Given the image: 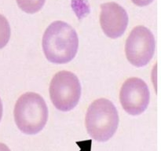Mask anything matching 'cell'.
I'll list each match as a JSON object with an SVG mask.
<instances>
[{
    "instance_id": "1",
    "label": "cell",
    "mask_w": 161,
    "mask_h": 151,
    "mask_svg": "<svg viewBox=\"0 0 161 151\" xmlns=\"http://www.w3.org/2000/svg\"><path fill=\"white\" fill-rule=\"evenodd\" d=\"M42 44L43 53L49 61L66 64L75 58L78 51V35L70 25L56 20L47 28Z\"/></svg>"
},
{
    "instance_id": "2",
    "label": "cell",
    "mask_w": 161,
    "mask_h": 151,
    "mask_svg": "<svg viewBox=\"0 0 161 151\" xmlns=\"http://www.w3.org/2000/svg\"><path fill=\"white\" fill-rule=\"evenodd\" d=\"M14 121L19 130L26 135H36L46 126L48 108L44 99L34 92L22 94L15 104Z\"/></svg>"
},
{
    "instance_id": "3",
    "label": "cell",
    "mask_w": 161,
    "mask_h": 151,
    "mask_svg": "<svg viewBox=\"0 0 161 151\" xmlns=\"http://www.w3.org/2000/svg\"><path fill=\"white\" fill-rule=\"evenodd\" d=\"M119 115L114 104L106 98H99L91 104L86 111L85 126L90 137L104 143L116 133Z\"/></svg>"
},
{
    "instance_id": "4",
    "label": "cell",
    "mask_w": 161,
    "mask_h": 151,
    "mask_svg": "<svg viewBox=\"0 0 161 151\" xmlns=\"http://www.w3.org/2000/svg\"><path fill=\"white\" fill-rule=\"evenodd\" d=\"M81 85L73 72L61 71L55 74L50 84V97L57 109L68 112L73 109L80 102Z\"/></svg>"
},
{
    "instance_id": "5",
    "label": "cell",
    "mask_w": 161,
    "mask_h": 151,
    "mask_svg": "<svg viewBox=\"0 0 161 151\" xmlns=\"http://www.w3.org/2000/svg\"><path fill=\"white\" fill-rule=\"evenodd\" d=\"M155 48V38L152 31L146 27L139 25L133 28L126 41V56L131 64L143 67L152 60Z\"/></svg>"
},
{
    "instance_id": "6",
    "label": "cell",
    "mask_w": 161,
    "mask_h": 151,
    "mask_svg": "<svg viewBox=\"0 0 161 151\" xmlns=\"http://www.w3.org/2000/svg\"><path fill=\"white\" fill-rule=\"evenodd\" d=\"M150 100L148 85L140 78L127 79L121 87L119 101L128 114L138 116L144 113Z\"/></svg>"
},
{
    "instance_id": "7",
    "label": "cell",
    "mask_w": 161,
    "mask_h": 151,
    "mask_svg": "<svg viewBox=\"0 0 161 151\" xmlns=\"http://www.w3.org/2000/svg\"><path fill=\"white\" fill-rule=\"evenodd\" d=\"M129 22L128 14L118 3H103L101 5L100 25L103 32L111 39H117L124 35Z\"/></svg>"
},
{
    "instance_id": "8",
    "label": "cell",
    "mask_w": 161,
    "mask_h": 151,
    "mask_svg": "<svg viewBox=\"0 0 161 151\" xmlns=\"http://www.w3.org/2000/svg\"><path fill=\"white\" fill-rule=\"evenodd\" d=\"M16 2L21 10L27 14H33L43 7L46 0H16Z\"/></svg>"
},
{
    "instance_id": "9",
    "label": "cell",
    "mask_w": 161,
    "mask_h": 151,
    "mask_svg": "<svg viewBox=\"0 0 161 151\" xmlns=\"http://www.w3.org/2000/svg\"><path fill=\"white\" fill-rule=\"evenodd\" d=\"M10 25L6 17L0 14V49L6 46L10 39Z\"/></svg>"
},
{
    "instance_id": "10",
    "label": "cell",
    "mask_w": 161,
    "mask_h": 151,
    "mask_svg": "<svg viewBox=\"0 0 161 151\" xmlns=\"http://www.w3.org/2000/svg\"><path fill=\"white\" fill-rule=\"evenodd\" d=\"M132 3L138 6H146L151 4L154 0H131Z\"/></svg>"
},
{
    "instance_id": "11",
    "label": "cell",
    "mask_w": 161,
    "mask_h": 151,
    "mask_svg": "<svg viewBox=\"0 0 161 151\" xmlns=\"http://www.w3.org/2000/svg\"><path fill=\"white\" fill-rule=\"evenodd\" d=\"M0 151H10V149L6 144L0 143Z\"/></svg>"
},
{
    "instance_id": "12",
    "label": "cell",
    "mask_w": 161,
    "mask_h": 151,
    "mask_svg": "<svg viewBox=\"0 0 161 151\" xmlns=\"http://www.w3.org/2000/svg\"><path fill=\"white\" fill-rule=\"evenodd\" d=\"M3 102H2L1 98H0V121H1L2 117H3Z\"/></svg>"
}]
</instances>
